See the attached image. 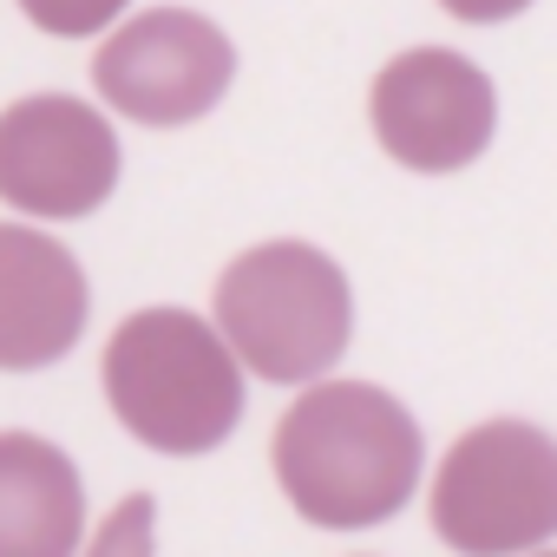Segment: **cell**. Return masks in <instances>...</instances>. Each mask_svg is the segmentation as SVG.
I'll return each instance as SVG.
<instances>
[{
	"label": "cell",
	"instance_id": "8992f818",
	"mask_svg": "<svg viewBox=\"0 0 557 557\" xmlns=\"http://www.w3.org/2000/svg\"><path fill=\"white\" fill-rule=\"evenodd\" d=\"M368 125L400 171L446 177V171H466L472 158H485V145L498 132V92H492L485 66H472L466 53L413 47L374 73Z\"/></svg>",
	"mask_w": 557,
	"mask_h": 557
},
{
	"label": "cell",
	"instance_id": "7a4b0ae2",
	"mask_svg": "<svg viewBox=\"0 0 557 557\" xmlns=\"http://www.w3.org/2000/svg\"><path fill=\"white\" fill-rule=\"evenodd\" d=\"M243 381L249 368L236 361L216 315H190V309L125 315L106 335V361H99L112 420L164 459L216 453L243 420V400H249Z\"/></svg>",
	"mask_w": 557,
	"mask_h": 557
},
{
	"label": "cell",
	"instance_id": "8fae6325",
	"mask_svg": "<svg viewBox=\"0 0 557 557\" xmlns=\"http://www.w3.org/2000/svg\"><path fill=\"white\" fill-rule=\"evenodd\" d=\"M21 14L53 40H92L125 14V0H21Z\"/></svg>",
	"mask_w": 557,
	"mask_h": 557
},
{
	"label": "cell",
	"instance_id": "7c38bea8",
	"mask_svg": "<svg viewBox=\"0 0 557 557\" xmlns=\"http://www.w3.org/2000/svg\"><path fill=\"white\" fill-rule=\"evenodd\" d=\"M440 8L453 21H466V27H498V21H518L531 0H440Z\"/></svg>",
	"mask_w": 557,
	"mask_h": 557
},
{
	"label": "cell",
	"instance_id": "5b68a950",
	"mask_svg": "<svg viewBox=\"0 0 557 557\" xmlns=\"http://www.w3.org/2000/svg\"><path fill=\"white\" fill-rule=\"evenodd\" d=\"M230 79H236L230 34L190 8H151L119 34H106V47L92 53L99 99L132 125H158V132L197 125L203 112H216Z\"/></svg>",
	"mask_w": 557,
	"mask_h": 557
},
{
	"label": "cell",
	"instance_id": "4fadbf2b",
	"mask_svg": "<svg viewBox=\"0 0 557 557\" xmlns=\"http://www.w3.org/2000/svg\"><path fill=\"white\" fill-rule=\"evenodd\" d=\"M531 557H557V550H531Z\"/></svg>",
	"mask_w": 557,
	"mask_h": 557
},
{
	"label": "cell",
	"instance_id": "277c9868",
	"mask_svg": "<svg viewBox=\"0 0 557 557\" xmlns=\"http://www.w3.org/2000/svg\"><path fill=\"white\" fill-rule=\"evenodd\" d=\"M426 524L453 557H531L557 544V433L537 420L466 426L426 485Z\"/></svg>",
	"mask_w": 557,
	"mask_h": 557
},
{
	"label": "cell",
	"instance_id": "6da1fadb",
	"mask_svg": "<svg viewBox=\"0 0 557 557\" xmlns=\"http://www.w3.org/2000/svg\"><path fill=\"white\" fill-rule=\"evenodd\" d=\"M269 466L289 511L315 531H374L420 498L426 433L374 381H315L275 420Z\"/></svg>",
	"mask_w": 557,
	"mask_h": 557
},
{
	"label": "cell",
	"instance_id": "3957f363",
	"mask_svg": "<svg viewBox=\"0 0 557 557\" xmlns=\"http://www.w3.org/2000/svg\"><path fill=\"white\" fill-rule=\"evenodd\" d=\"M216 329L230 335L236 361L269 387H315L342 368L355 342V289L348 269L315 243H256L243 249L210 296Z\"/></svg>",
	"mask_w": 557,
	"mask_h": 557
},
{
	"label": "cell",
	"instance_id": "ba28073f",
	"mask_svg": "<svg viewBox=\"0 0 557 557\" xmlns=\"http://www.w3.org/2000/svg\"><path fill=\"white\" fill-rule=\"evenodd\" d=\"M86 269L66 243L34 223L0 230V368L34 374L79 348L86 335Z\"/></svg>",
	"mask_w": 557,
	"mask_h": 557
},
{
	"label": "cell",
	"instance_id": "30bf717a",
	"mask_svg": "<svg viewBox=\"0 0 557 557\" xmlns=\"http://www.w3.org/2000/svg\"><path fill=\"white\" fill-rule=\"evenodd\" d=\"M79 557H158V498L151 492H125L86 537Z\"/></svg>",
	"mask_w": 557,
	"mask_h": 557
},
{
	"label": "cell",
	"instance_id": "52a82bcc",
	"mask_svg": "<svg viewBox=\"0 0 557 557\" xmlns=\"http://www.w3.org/2000/svg\"><path fill=\"white\" fill-rule=\"evenodd\" d=\"M119 132L73 92H34L0 119V197L21 216L73 223L119 190Z\"/></svg>",
	"mask_w": 557,
	"mask_h": 557
},
{
	"label": "cell",
	"instance_id": "9c48e42d",
	"mask_svg": "<svg viewBox=\"0 0 557 557\" xmlns=\"http://www.w3.org/2000/svg\"><path fill=\"white\" fill-rule=\"evenodd\" d=\"M86 537V479L73 453L21 426L0 433V557H79Z\"/></svg>",
	"mask_w": 557,
	"mask_h": 557
}]
</instances>
